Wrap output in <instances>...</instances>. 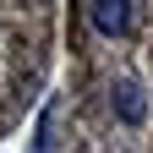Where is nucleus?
<instances>
[{"instance_id":"obj_1","label":"nucleus","mask_w":153,"mask_h":153,"mask_svg":"<svg viewBox=\"0 0 153 153\" xmlns=\"http://www.w3.org/2000/svg\"><path fill=\"white\" fill-rule=\"evenodd\" d=\"M88 22L99 27L104 38L131 33V0H88Z\"/></svg>"},{"instance_id":"obj_3","label":"nucleus","mask_w":153,"mask_h":153,"mask_svg":"<svg viewBox=\"0 0 153 153\" xmlns=\"http://www.w3.org/2000/svg\"><path fill=\"white\" fill-rule=\"evenodd\" d=\"M49 126H55V99L44 104V115H38V131H33V148L27 153H49Z\"/></svg>"},{"instance_id":"obj_2","label":"nucleus","mask_w":153,"mask_h":153,"mask_svg":"<svg viewBox=\"0 0 153 153\" xmlns=\"http://www.w3.org/2000/svg\"><path fill=\"white\" fill-rule=\"evenodd\" d=\"M109 104H115V115H120V126H142L148 120V99H142V82H137V76H120L115 93H109Z\"/></svg>"}]
</instances>
